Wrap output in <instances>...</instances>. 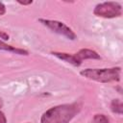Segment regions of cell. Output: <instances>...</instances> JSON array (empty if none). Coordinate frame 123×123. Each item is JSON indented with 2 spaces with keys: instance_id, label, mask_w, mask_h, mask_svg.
I'll list each match as a JSON object with an SVG mask.
<instances>
[{
  "instance_id": "30bf717a",
  "label": "cell",
  "mask_w": 123,
  "mask_h": 123,
  "mask_svg": "<svg viewBox=\"0 0 123 123\" xmlns=\"http://www.w3.org/2000/svg\"><path fill=\"white\" fill-rule=\"evenodd\" d=\"M6 13V7L3 2L0 1V15H4Z\"/></svg>"
},
{
  "instance_id": "8fae6325",
  "label": "cell",
  "mask_w": 123,
  "mask_h": 123,
  "mask_svg": "<svg viewBox=\"0 0 123 123\" xmlns=\"http://www.w3.org/2000/svg\"><path fill=\"white\" fill-rule=\"evenodd\" d=\"M0 123H7V118L1 110H0Z\"/></svg>"
},
{
  "instance_id": "ba28073f",
  "label": "cell",
  "mask_w": 123,
  "mask_h": 123,
  "mask_svg": "<svg viewBox=\"0 0 123 123\" xmlns=\"http://www.w3.org/2000/svg\"><path fill=\"white\" fill-rule=\"evenodd\" d=\"M92 123H110V120L105 114H95L93 116Z\"/></svg>"
},
{
  "instance_id": "8992f818",
  "label": "cell",
  "mask_w": 123,
  "mask_h": 123,
  "mask_svg": "<svg viewBox=\"0 0 123 123\" xmlns=\"http://www.w3.org/2000/svg\"><path fill=\"white\" fill-rule=\"evenodd\" d=\"M0 50L12 52V53H14V54H17V55H23V56H28L29 55V52L27 50L22 49V48H16L12 45L7 44L1 39H0Z\"/></svg>"
},
{
  "instance_id": "6da1fadb",
  "label": "cell",
  "mask_w": 123,
  "mask_h": 123,
  "mask_svg": "<svg viewBox=\"0 0 123 123\" xmlns=\"http://www.w3.org/2000/svg\"><path fill=\"white\" fill-rule=\"evenodd\" d=\"M81 104H62L50 108L40 118V123H69L80 111Z\"/></svg>"
},
{
  "instance_id": "52a82bcc",
  "label": "cell",
  "mask_w": 123,
  "mask_h": 123,
  "mask_svg": "<svg viewBox=\"0 0 123 123\" xmlns=\"http://www.w3.org/2000/svg\"><path fill=\"white\" fill-rule=\"evenodd\" d=\"M111 110L112 112L117 114H122L123 112V103L120 99H113L111 103Z\"/></svg>"
},
{
  "instance_id": "7c38bea8",
  "label": "cell",
  "mask_w": 123,
  "mask_h": 123,
  "mask_svg": "<svg viewBox=\"0 0 123 123\" xmlns=\"http://www.w3.org/2000/svg\"><path fill=\"white\" fill-rule=\"evenodd\" d=\"M17 3H19L20 5H23V6H27V5H31L33 3L32 0H29V1H21V0H17L16 1Z\"/></svg>"
},
{
  "instance_id": "5b68a950",
  "label": "cell",
  "mask_w": 123,
  "mask_h": 123,
  "mask_svg": "<svg viewBox=\"0 0 123 123\" xmlns=\"http://www.w3.org/2000/svg\"><path fill=\"white\" fill-rule=\"evenodd\" d=\"M38 21L43 26L50 29L52 32L57 33L59 35H62L70 40H75L77 38V35L73 32V30L62 21L50 20V19H44V18H39Z\"/></svg>"
},
{
  "instance_id": "277c9868",
  "label": "cell",
  "mask_w": 123,
  "mask_h": 123,
  "mask_svg": "<svg viewBox=\"0 0 123 123\" xmlns=\"http://www.w3.org/2000/svg\"><path fill=\"white\" fill-rule=\"evenodd\" d=\"M93 13L103 18H115L122 15V5L118 2H102L95 6Z\"/></svg>"
},
{
  "instance_id": "7a4b0ae2",
  "label": "cell",
  "mask_w": 123,
  "mask_h": 123,
  "mask_svg": "<svg viewBox=\"0 0 123 123\" xmlns=\"http://www.w3.org/2000/svg\"><path fill=\"white\" fill-rule=\"evenodd\" d=\"M80 75L83 77L99 83H111L119 82L121 76V67L111 68H86L80 71Z\"/></svg>"
},
{
  "instance_id": "9c48e42d",
  "label": "cell",
  "mask_w": 123,
  "mask_h": 123,
  "mask_svg": "<svg viewBox=\"0 0 123 123\" xmlns=\"http://www.w3.org/2000/svg\"><path fill=\"white\" fill-rule=\"evenodd\" d=\"M9 38H10V36H9L7 33H5V32H3V31H1V30H0V39L8 40Z\"/></svg>"
},
{
  "instance_id": "3957f363",
  "label": "cell",
  "mask_w": 123,
  "mask_h": 123,
  "mask_svg": "<svg viewBox=\"0 0 123 123\" xmlns=\"http://www.w3.org/2000/svg\"><path fill=\"white\" fill-rule=\"evenodd\" d=\"M51 54L56 58L64 61L65 62H68L74 66H80L83 61L85 60H101L100 55L96 51L87 48L80 49L77 53L74 54H69L65 52H56V51L51 52Z\"/></svg>"
}]
</instances>
